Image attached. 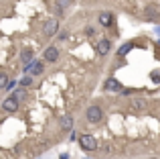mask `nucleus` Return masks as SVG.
<instances>
[{
  "label": "nucleus",
  "instance_id": "obj_13",
  "mask_svg": "<svg viewBox=\"0 0 160 159\" xmlns=\"http://www.w3.org/2000/svg\"><path fill=\"white\" fill-rule=\"evenodd\" d=\"M55 2H57V6L61 8V10H65L67 6H71V4H73L71 0H55Z\"/></svg>",
  "mask_w": 160,
  "mask_h": 159
},
{
  "label": "nucleus",
  "instance_id": "obj_15",
  "mask_svg": "<svg viewBox=\"0 0 160 159\" xmlns=\"http://www.w3.org/2000/svg\"><path fill=\"white\" fill-rule=\"evenodd\" d=\"M130 49H132V43H126V45H122V47H120V53H118V55H126V53H128Z\"/></svg>",
  "mask_w": 160,
  "mask_h": 159
},
{
  "label": "nucleus",
  "instance_id": "obj_10",
  "mask_svg": "<svg viewBox=\"0 0 160 159\" xmlns=\"http://www.w3.org/2000/svg\"><path fill=\"white\" fill-rule=\"evenodd\" d=\"M130 108H132V110H144L146 108V100H142V98L132 100V102H130Z\"/></svg>",
  "mask_w": 160,
  "mask_h": 159
},
{
  "label": "nucleus",
  "instance_id": "obj_3",
  "mask_svg": "<svg viewBox=\"0 0 160 159\" xmlns=\"http://www.w3.org/2000/svg\"><path fill=\"white\" fill-rule=\"evenodd\" d=\"M57 29H59V20L57 19H49V20H45V25H43V35L45 37H53L55 33H57Z\"/></svg>",
  "mask_w": 160,
  "mask_h": 159
},
{
  "label": "nucleus",
  "instance_id": "obj_7",
  "mask_svg": "<svg viewBox=\"0 0 160 159\" xmlns=\"http://www.w3.org/2000/svg\"><path fill=\"white\" fill-rule=\"evenodd\" d=\"M43 57H45V61H57L59 59V49L57 47H47L45 53H43Z\"/></svg>",
  "mask_w": 160,
  "mask_h": 159
},
{
  "label": "nucleus",
  "instance_id": "obj_1",
  "mask_svg": "<svg viewBox=\"0 0 160 159\" xmlns=\"http://www.w3.org/2000/svg\"><path fill=\"white\" fill-rule=\"evenodd\" d=\"M79 145H81V149H85V151L98 149V141H95L93 135H81L79 137Z\"/></svg>",
  "mask_w": 160,
  "mask_h": 159
},
{
  "label": "nucleus",
  "instance_id": "obj_11",
  "mask_svg": "<svg viewBox=\"0 0 160 159\" xmlns=\"http://www.w3.org/2000/svg\"><path fill=\"white\" fill-rule=\"evenodd\" d=\"M20 59H22L27 65H31V63H32V51H31V49H24L22 55H20Z\"/></svg>",
  "mask_w": 160,
  "mask_h": 159
},
{
  "label": "nucleus",
  "instance_id": "obj_17",
  "mask_svg": "<svg viewBox=\"0 0 160 159\" xmlns=\"http://www.w3.org/2000/svg\"><path fill=\"white\" fill-rule=\"evenodd\" d=\"M31 82H32V78L28 76V78H24L22 82H20V86H31Z\"/></svg>",
  "mask_w": 160,
  "mask_h": 159
},
{
  "label": "nucleus",
  "instance_id": "obj_18",
  "mask_svg": "<svg viewBox=\"0 0 160 159\" xmlns=\"http://www.w3.org/2000/svg\"><path fill=\"white\" fill-rule=\"evenodd\" d=\"M14 88H16V82H10V84L6 86V90H4V92H10V90H14Z\"/></svg>",
  "mask_w": 160,
  "mask_h": 159
},
{
  "label": "nucleus",
  "instance_id": "obj_19",
  "mask_svg": "<svg viewBox=\"0 0 160 159\" xmlns=\"http://www.w3.org/2000/svg\"><path fill=\"white\" fill-rule=\"evenodd\" d=\"M61 159H69V155H67V153H65V155H61Z\"/></svg>",
  "mask_w": 160,
  "mask_h": 159
},
{
  "label": "nucleus",
  "instance_id": "obj_5",
  "mask_svg": "<svg viewBox=\"0 0 160 159\" xmlns=\"http://www.w3.org/2000/svg\"><path fill=\"white\" fill-rule=\"evenodd\" d=\"M106 88L108 92H124V88H122V84L118 82L116 78H109V80H106Z\"/></svg>",
  "mask_w": 160,
  "mask_h": 159
},
{
  "label": "nucleus",
  "instance_id": "obj_2",
  "mask_svg": "<svg viewBox=\"0 0 160 159\" xmlns=\"http://www.w3.org/2000/svg\"><path fill=\"white\" fill-rule=\"evenodd\" d=\"M85 116H87V120H89V123L95 124V123H99V120L103 118V112H102V108H99V106H95V104H93V106L87 108Z\"/></svg>",
  "mask_w": 160,
  "mask_h": 159
},
{
  "label": "nucleus",
  "instance_id": "obj_12",
  "mask_svg": "<svg viewBox=\"0 0 160 159\" xmlns=\"http://www.w3.org/2000/svg\"><path fill=\"white\" fill-rule=\"evenodd\" d=\"M61 127L65 129V131H69V129L73 127V118H71V116H61Z\"/></svg>",
  "mask_w": 160,
  "mask_h": 159
},
{
  "label": "nucleus",
  "instance_id": "obj_9",
  "mask_svg": "<svg viewBox=\"0 0 160 159\" xmlns=\"http://www.w3.org/2000/svg\"><path fill=\"white\" fill-rule=\"evenodd\" d=\"M112 20H113L112 12H102V14H99V25H102V27H109Z\"/></svg>",
  "mask_w": 160,
  "mask_h": 159
},
{
  "label": "nucleus",
  "instance_id": "obj_16",
  "mask_svg": "<svg viewBox=\"0 0 160 159\" xmlns=\"http://www.w3.org/2000/svg\"><path fill=\"white\" fill-rule=\"evenodd\" d=\"M12 96H14V100H18V102H20V100L24 98V90H16V92H14Z\"/></svg>",
  "mask_w": 160,
  "mask_h": 159
},
{
  "label": "nucleus",
  "instance_id": "obj_8",
  "mask_svg": "<svg viewBox=\"0 0 160 159\" xmlns=\"http://www.w3.org/2000/svg\"><path fill=\"white\" fill-rule=\"evenodd\" d=\"M109 49H112V43H109L108 39L98 41V53H99V55H108V53H109Z\"/></svg>",
  "mask_w": 160,
  "mask_h": 159
},
{
  "label": "nucleus",
  "instance_id": "obj_6",
  "mask_svg": "<svg viewBox=\"0 0 160 159\" xmlns=\"http://www.w3.org/2000/svg\"><path fill=\"white\" fill-rule=\"evenodd\" d=\"M2 108L6 112H16V108H18V100H14V96H10V98H6L2 102Z\"/></svg>",
  "mask_w": 160,
  "mask_h": 159
},
{
  "label": "nucleus",
  "instance_id": "obj_14",
  "mask_svg": "<svg viewBox=\"0 0 160 159\" xmlns=\"http://www.w3.org/2000/svg\"><path fill=\"white\" fill-rule=\"evenodd\" d=\"M8 84H10V82H8V76H6V74H2V76H0V88H2V90H6Z\"/></svg>",
  "mask_w": 160,
  "mask_h": 159
},
{
  "label": "nucleus",
  "instance_id": "obj_4",
  "mask_svg": "<svg viewBox=\"0 0 160 159\" xmlns=\"http://www.w3.org/2000/svg\"><path fill=\"white\" fill-rule=\"evenodd\" d=\"M24 72L31 74V76H41V74H43V61H32L31 65H27Z\"/></svg>",
  "mask_w": 160,
  "mask_h": 159
}]
</instances>
